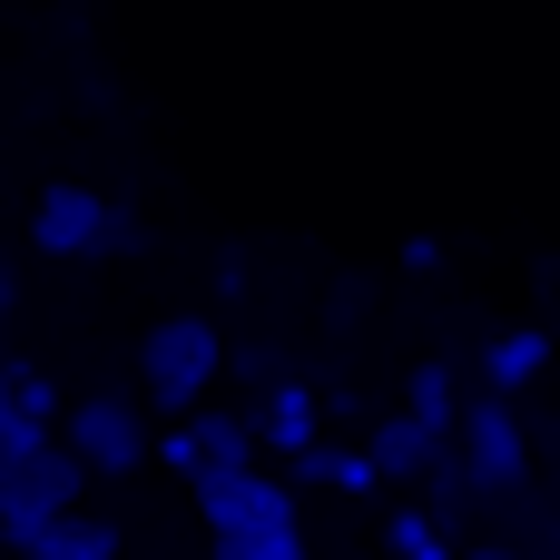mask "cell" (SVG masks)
<instances>
[{
	"label": "cell",
	"instance_id": "obj_1",
	"mask_svg": "<svg viewBox=\"0 0 560 560\" xmlns=\"http://www.w3.org/2000/svg\"><path fill=\"white\" fill-rule=\"evenodd\" d=\"M217 374H226V335H217L207 315H158V325H148V345H138V394H148L158 413H197Z\"/></svg>",
	"mask_w": 560,
	"mask_h": 560
},
{
	"label": "cell",
	"instance_id": "obj_2",
	"mask_svg": "<svg viewBox=\"0 0 560 560\" xmlns=\"http://www.w3.org/2000/svg\"><path fill=\"white\" fill-rule=\"evenodd\" d=\"M79 492H89V472L59 453V443H30V453H0V532L10 541H30L39 522H59V512H79Z\"/></svg>",
	"mask_w": 560,
	"mask_h": 560
},
{
	"label": "cell",
	"instance_id": "obj_3",
	"mask_svg": "<svg viewBox=\"0 0 560 560\" xmlns=\"http://www.w3.org/2000/svg\"><path fill=\"white\" fill-rule=\"evenodd\" d=\"M49 443H59L79 472H138V463H148V413H138L128 394H79Z\"/></svg>",
	"mask_w": 560,
	"mask_h": 560
},
{
	"label": "cell",
	"instance_id": "obj_4",
	"mask_svg": "<svg viewBox=\"0 0 560 560\" xmlns=\"http://www.w3.org/2000/svg\"><path fill=\"white\" fill-rule=\"evenodd\" d=\"M453 463H463L472 492H522L532 453H522V423H512L502 394H463L453 404Z\"/></svg>",
	"mask_w": 560,
	"mask_h": 560
},
{
	"label": "cell",
	"instance_id": "obj_5",
	"mask_svg": "<svg viewBox=\"0 0 560 560\" xmlns=\"http://www.w3.org/2000/svg\"><path fill=\"white\" fill-rule=\"evenodd\" d=\"M187 492H197L207 532H295V482H266L256 463H236V472H197Z\"/></svg>",
	"mask_w": 560,
	"mask_h": 560
},
{
	"label": "cell",
	"instance_id": "obj_6",
	"mask_svg": "<svg viewBox=\"0 0 560 560\" xmlns=\"http://www.w3.org/2000/svg\"><path fill=\"white\" fill-rule=\"evenodd\" d=\"M98 217H108V197H98V187L49 177V187H39V207H30V246H39V256H89Z\"/></svg>",
	"mask_w": 560,
	"mask_h": 560
},
{
	"label": "cell",
	"instance_id": "obj_7",
	"mask_svg": "<svg viewBox=\"0 0 560 560\" xmlns=\"http://www.w3.org/2000/svg\"><path fill=\"white\" fill-rule=\"evenodd\" d=\"M246 443H256V453H305V443H315V394H305L295 374H276V384L256 394V413H246Z\"/></svg>",
	"mask_w": 560,
	"mask_h": 560
},
{
	"label": "cell",
	"instance_id": "obj_8",
	"mask_svg": "<svg viewBox=\"0 0 560 560\" xmlns=\"http://www.w3.org/2000/svg\"><path fill=\"white\" fill-rule=\"evenodd\" d=\"M20 560H118L128 551V532L118 522H98V512H59V522H39L30 541H10Z\"/></svg>",
	"mask_w": 560,
	"mask_h": 560
},
{
	"label": "cell",
	"instance_id": "obj_9",
	"mask_svg": "<svg viewBox=\"0 0 560 560\" xmlns=\"http://www.w3.org/2000/svg\"><path fill=\"white\" fill-rule=\"evenodd\" d=\"M364 463H374V482H423V472L443 463V433H423L413 413H394V423H374Z\"/></svg>",
	"mask_w": 560,
	"mask_h": 560
},
{
	"label": "cell",
	"instance_id": "obj_10",
	"mask_svg": "<svg viewBox=\"0 0 560 560\" xmlns=\"http://www.w3.org/2000/svg\"><path fill=\"white\" fill-rule=\"evenodd\" d=\"M541 364H551V335L541 325H512V335H492L482 345V394H522V384H541Z\"/></svg>",
	"mask_w": 560,
	"mask_h": 560
},
{
	"label": "cell",
	"instance_id": "obj_11",
	"mask_svg": "<svg viewBox=\"0 0 560 560\" xmlns=\"http://www.w3.org/2000/svg\"><path fill=\"white\" fill-rule=\"evenodd\" d=\"M49 423H59V384H49V374H10V404H0V453L49 443Z\"/></svg>",
	"mask_w": 560,
	"mask_h": 560
},
{
	"label": "cell",
	"instance_id": "obj_12",
	"mask_svg": "<svg viewBox=\"0 0 560 560\" xmlns=\"http://www.w3.org/2000/svg\"><path fill=\"white\" fill-rule=\"evenodd\" d=\"M453 404H463V394H453V374H443V364H423V374H413V404H404V413H413L423 433H443V443H453Z\"/></svg>",
	"mask_w": 560,
	"mask_h": 560
},
{
	"label": "cell",
	"instance_id": "obj_13",
	"mask_svg": "<svg viewBox=\"0 0 560 560\" xmlns=\"http://www.w3.org/2000/svg\"><path fill=\"white\" fill-rule=\"evenodd\" d=\"M207 560H305V532H217Z\"/></svg>",
	"mask_w": 560,
	"mask_h": 560
},
{
	"label": "cell",
	"instance_id": "obj_14",
	"mask_svg": "<svg viewBox=\"0 0 560 560\" xmlns=\"http://www.w3.org/2000/svg\"><path fill=\"white\" fill-rule=\"evenodd\" d=\"M384 532H394V560H453V541H443V522H433V512H394Z\"/></svg>",
	"mask_w": 560,
	"mask_h": 560
},
{
	"label": "cell",
	"instance_id": "obj_15",
	"mask_svg": "<svg viewBox=\"0 0 560 560\" xmlns=\"http://www.w3.org/2000/svg\"><path fill=\"white\" fill-rule=\"evenodd\" d=\"M89 256H148V226H138L128 207H108V217H98V236H89Z\"/></svg>",
	"mask_w": 560,
	"mask_h": 560
},
{
	"label": "cell",
	"instance_id": "obj_16",
	"mask_svg": "<svg viewBox=\"0 0 560 560\" xmlns=\"http://www.w3.org/2000/svg\"><path fill=\"white\" fill-rule=\"evenodd\" d=\"M226 364H236L246 384H276V345H226Z\"/></svg>",
	"mask_w": 560,
	"mask_h": 560
},
{
	"label": "cell",
	"instance_id": "obj_17",
	"mask_svg": "<svg viewBox=\"0 0 560 560\" xmlns=\"http://www.w3.org/2000/svg\"><path fill=\"white\" fill-rule=\"evenodd\" d=\"M10 305H20V276H10V266H0V315H10Z\"/></svg>",
	"mask_w": 560,
	"mask_h": 560
},
{
	"label": "cell",
	"instance_id": "obj_18",
	"mask_svg": "<svg viewBox=\"0 0 560 560\" xmlns=\"http://www.w3.org/2000/svg\"><path fill=\"white\" fill-rule=\"evenodd\" d=\"M472 560H522V551H502V541H482V551H472Z\"/></svg>",
	"mask_w": 560,
	"mask_h": 560
},
{
	"label": "cell",
	"instance_id": "obj_19",
	"mask_svg": "<svg viewBox=\"0 0 560 560\" xmlns=\"http://www.w3.org/2000/svg\"><path fill=\"white\" fill-rule=\"evenodd\" d=\"M10 374H20V364H10V354H0V404H10Z\"/></svg>",
	"mask_w": 560,
	"mask_h": 560
}]
</instances>
